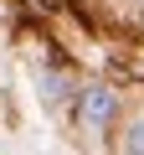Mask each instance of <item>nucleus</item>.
<instances>
[{"instance_id": "obj_1", "label": "nucleus", "mask_w": 144, "mask_h": 155, "mask_svg": "<svg viewBox=\"0 0 144 155\" xmlns=\"http://www.w3.org/2000/svg\"><path fill=\"white\" fill-rule=\"evenodd\" d=\"M113 114H118V98H113V88H88L83 93V124L98 134V129H108L113 124Z\"/></svg>"}, {"instance_id": "obj_2", "label": "nucleus", "mask_w": 144, "mask_h": 155, "mask_svg": "<svg viewBox=\"0 0 144 155\" xmlns=\"http://www.w3.org/2000/svg\"><path fill=\"white\" fill-rule=\"evenodd\" d=\"M129 155H144V119L129 124Z\"/></svg>"}]
</instances>
